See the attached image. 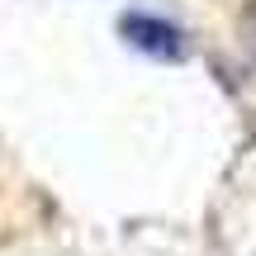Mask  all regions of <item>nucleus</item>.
Masks as SVG:
<instances>
[{
  "label": "nucleus",
  "mask_w": 256,
  "mask_h": 256,
  "mask_svg": "<svg viewBox=\"0 0 256 256\" xmlns=\"http://www.w3.org/2000/svg\"><path fill=\"white\" fill-rule=\"evenodd\" d=\"M119 34L128 38V48L156 57V62H180L185 57V28L171 24L166 14H147V10H133V14L119 19Z\"/></svg>",
  "instance_id": "nucleus-1"
}]
</instances>
